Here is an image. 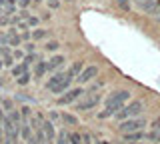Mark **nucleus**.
Returning <instances> with one entry per match:
<instances>
[{
	"instance_id": "f257e3e1",
	"label": "nucleus",
	"mask_w": 160,
	"mask_h": 144,
	"mask_svg": "<svg viewBox=\"0 0 160 144\" xmlns=\"http://www.w3.org/2000/svg\"><path fill=\"white\" fill-rule=\"evenodd\" d=\"M128 100H130V92H128V90H116V92H112V94L106 98L104 110L98 112V118H100V120H104V118L114 116V114H116Z\"/></svg>"
},
{
	"instance_id": "f03ea898",
	"label": "nucleus",
	"mask_w": 160,
	"mask_h": 144,
	"mask_svg": "<svg viewBox=\"0 0 160 144\" xmlns=\"http://www.w3.org/2000/svg\"><path fill=\"white\" fill-rule=\"evenodd\" d=\"M142 106L144 104L140 102V100H136V102H130V104H124L120 110L114 114L116 116V120L118 122H122V120H128V118H136L140 112H142Z\"/></svg>"
},
{
	"instance_id": "7ed1b4c3",
	"label": "nucleus",
	"mask_w": 160,
	"mask_h": 144,
	"mask_svg": "<svg viewBox=\"0 0 160 144\" xmlns=\"http://www.w3.org/2000/svg\"><path fill=\"white\" fill-rule=\"evenodd\" d=\"M144 124H146V120L144 118H128V120H122L120 122V132H124V134H128V132H136V130H142L144 128Z\"/></svg>"
},
{
	"instance_id": "20e7f679",
	"label": "nucleus",
	"mask_w": 160,
	"mask_h": 144,
	"mask_svg": "<svg viewBox=\"0 0 160 144\" xmlns=\"http://www.w3.org/2000/svg\"><path fill=\"white\" fill-rule=\"evenodd\" d=\"M84 94V90L82 88H72V90H68L66 94H64V96H60L58 98V104H62V106H66V104H72L74 100H76V98H80Z\"/></svg>"
},
{
	"instance_id": "39448f33",
	"label": "nucleus",
	"mask_w": 160,
	"mask_h": 144,
	"mask_svg": "<svg viewBox=\"0 0 160 144\" xmlns=\"http://www.w3.org/2000/svg\"><path fill=\"white\" fill-rule=\"evenodd\" d=\"M100 98H102V94H92L90 98H86L84 102H80V104H76V110H80V112H86V110H92L94 106L100 102Z\"/></svg>"
},
{
	"instance_id": "423d86ee",
	"label": "nucleus",
	"mask_w": 160,
	"mask_h": 144,
	"mask_svg": "<svg viewBox=\"0 0 160 144\" xmlns=\"http://www.w3.org/2000/svg\"><path fill=\"white\" fill-rule=\"evenodd\" d=\"M98 74V66H88L86 70H82L78 74V82H88V80H94Z\"/></svg>"
},
{
	"instance_id": "0eeeda50",
	"label": "nucleus",
	"mask_w": 160,
	"mask_h": 144,
	"mask_svg": "<svg viewBox=\"0 0 160 144\" xmlns=\"http://www.w3.org/2000/svg\"><path fill=\"white\" fill-rule=\"evenodd\" d=\"M64 76H66V72H62V70L54 72V74H52V78H50V80H46V88H48V90H50V88H54L56 84H60V82L64 80Z\"/></svg>"
},
{
	"instance_id": "6e6552de",
	"label": "nucleus",
	"mask_w": 160,
	"mask_h": 144,
	"mask_svg": "<svg viewBox=\"0 0 160 144\" xmlns=\"http://www.w3.org/2000/svg\"><path fill=\"white\" fill-rule=\"evenodd\" d=\"M70 82H72V78H70L68 74H66V76H64V80L60 82V84H56L54 88H50V90H52L54 94H62V92H64V90H66V88L70 86Z\"/></svg>"
},
{
	"instance_id": "1a4fd4ad",
	"label": "nucleus",
	"mask_w": 160,
	"mask_h": 144,
	"mask_svg": "<svg viewBox=\"0 0 160 144\" xmlns=\"http://www.w3.org/2000/svg\"><path fill=\"white\" fill-rule=\"evenodd\" d=\"M62 62H64V56H54V58H50V60L46 62V70H56V68L62 66Z\"/></svg>"
},
{
	"instance_id": "9d476101",
	"label": "nucleus",
	"mask_w": 160,
	"mask_h": 144,
	"mask_svg": "<svg viewBox=\"0 0 160 144\" xmlns=\"http://www.w3.org/2000/svg\"><path fill=\"white\" fill-rule=\"evenodd\" d=\"M20 134H22V138L26 142L32 138V128H30V122L28 120H22V124H20Z\"/></svg>"
},
{
	"instance_id": "9b49d317",
	"label": "nucleus",
	"mask_w": 160,
	"mask_h": 144,
	"mask_svg": "<svg viewBox=\"0 0 160 144\" xmlns=\"http://www.w3.org/2000/svg\"><path fill=\"white\" fill-rule=\"evenodd\" d=\"M144 138V132L142 130H136V132H128V134H124V140H128V142H138V140H142Z\"/></svg>"
},
{
	"instance_id": "f8f14e48",
	"label": "nucleus",
	"mask_w": 160,
	"mask_h": 144,
	"mask_svg": "<svg viewBox=\"0 0 160 144\" xmlns=\"http://www.w3.org/2000/svg\"><path fill=\"white\" fill-rule=\"evenodd\" d=\"M28 66H30V64H26V62H24V60L20 62L18 66H12V76H16V78H18L20 74H24V72L28 70Z\"/></svg>"
},
{
	"instance_id": "ddd939ff",
	"label": "nucleus",
	"mask_w": 160,
	"mask_h": 144,
	"mask_svg": "<svg viewBox=\"0 0 160 144\" xmlns=\"http://www.w3.org/2000/svg\"><path fill=\"white\" fill-rule=\"evenodd\" d=\"M80 70H82V62H74L72 66H70V70H68L66 74H68L70 78H76L78 74H80Z\"/></svg>"
},
{
	"instance_id": "4468645a",
	"label": "nucleus",
	"mask_w": 160,
	"mask_h": 144,
	"mask_svg": "<svg viewBox=\"0 0 160 144\" xmlns=\"http://www.w3.org/2000/svg\"><path fill=\"white\" fill-rule=\"evenodd\" d=\"M60 118H62L66 124H70V126H76V122H78L76 116H72V114H68V112H62V114H60Z\"/></svg>"
},
{
	"instance_id": "2eb2a0df",
	"label": "nucleus",
	"mask_w": 160,
	"mask_h": 144,
	"mask_svg": "<svg viewBox=\"0 0 160 144\" xmlns=\"http://www.w3.org/2000/svg\"><path fill=\"white\" fill-rule=\"evenodd\" d=\"M68 144H82V136L78 132H68Z\"/></svg>"
},
{
	"instance_id": "dca6fc26",
	"label": "nucleus",
	"mask_w": 160,
	"mask_h": 144,
	"mask_svg": "<svg viewBox=\"0 0 160 144\" xmlns=\"http://www.w3.org/2000/svg\"><path fill=\"white\" fill-rule=\"evenodd\" d=\"M30 78H32V74H30V72L26 70L24 74H20V76L16 78V82L20 84V86H24V84H28V82H30Z\"/></svg>"
},
{
	"instance_id": "f3484780",
	"label": "nucleus",
	"mask_w": 160,
	"mask_h": 144,
	"mask_svg": "<svg viewBox=\"0 0 160 144\" xmlns=\"http://www.w3.org/2000/svg\"><path fill=\"white\" fill-rule=\"evenodd\" d=\"M44 72H46V62H38L36 64V78H40V76H44Z\"/></svg>"
},
{
	"instance_id": "a211bd4d",
	"label": "nucleus",
	"mask_w": 160,
	"mask_h": 144,
	"mask_svg": "<svg viewBox=\"0 0 160 144\" xmlns=\"http://www.w3.org/2000/svg\"><path fill=\"white\" fill-rule=\"evenodd\" d=\"M56 144H68V132H66V130H60Z\"/></svg>"
},
{
	"instance_id": "6ab92c4d",
	"label": "nucleus",
	"mask_w": 160,
	"mask_h": 144,
	"mask_svg": "<svg viewBox=\"0 0 160 144\" xmlns=\"http://www.w3.org/2000/svg\"><path fill=\"white\" fill-rule=\"evenodd\" d=\"M20 116H22V120H28V116H30V108H28V106H22V108H20Z\"/></svg>"
},
{
	"instance_id": "aec40b11",
	"label": "nucleus",
	"mask_w": 160,
	"mask_h": 144,
	"mask_svg": "<svg viewBox=\"0 0 160 144\" xmlns=\"http://www.w3.org/2000/svg\"><path fill=\"white\" fill-rule=\"evenodd\" d=\"M152 132H158V134H160V116L152 122Z\"/></svg>"
},
{
	"instance_id": "412c9836",
	"label": "nucleus",
	"mask_w": 160,
	"mask_h": 144,
	"mask_svg": "<svg viewBox=\"0 0 160 144\" xmlns=\"http://www.w3.org/2000/svg\"><path fill=\"white\" fill-rule=\"evenodd\" d=\"M2 64H6V66H12V54H6V56H4V60H2Z\"/></svg>"
},
{
	"instance_id": "4be33fe9",
	"label": "nucleus",
	"mask_w": 160,
	"mask_h": 144,
	"mask_svg": "<svg viewBox=\"0 0 160 144\" xmlns=\"http://www.w3.org/2000/svg\"><path fill=\"white\" fill-rule=\"evenodd\" d=\"M58 46H60L58 42H48V44H46V50H56Z\"/></svg>"
},
{
	"instance_id": "5701e85b",
	"label": "nucleus",
	"mask_w": 160,
	"mask_h": 144,
	"mask_svg": "<svg viewBox=\"0 0 160 144\" xmlns=\"http://www.w3.org/2000/svg\"><path fill=\"white\" fill-rule=\"evenodd\" d=\"M32 36H34V38H44V36H46V30H36Z\"/></svg>"
},
{
	"instance_id": "b1692460",
	"label": "nucleus",
	"mask_w": 160,
	"mask_h": 144,
	"mask_svg": "<svg viewBox=\"0 0 160 144\" xmlns=\"http://www.w3.org/2000/svg\"><path fill=\"white\" fill-rule=\"evenodd\" d=\"M140 2H142L144 8H152V2H154V0H140Z\"/></svg>"
},
{
	"instance_id": "393cba45",
	"label": "nucleus",
	"mask_w": 160,
	"mask_h": 144,
	"mask_svg": "<svg viewBox=\"0 0 160 144\" xmlns=\"http://www.w3.org/2000/svg\"><path fill=\"white\" fill-rule=\"evenodd\" d=\"M10 40V44H12V46H16V44L20 42V36H12V38H8Z\"/></svg>"
},
{
	"instance_id": "a878e982",
	"label": "nucleus",
	"mask_w": 160,
	"mask_h": 144,
	"mask_svg": "<svg viewBox=\"0 0 160 144\" xmlns=\"http://www.w3.org/2000/svg\"><path fill=\"white\" fill-rule=\"evenodd\" d=\"M28 24H32V26H34V24H38V18L36 16H30L28 18Z\"/></svg>"
},
{
	"instance_id": "bb28decb",
	"label": "nucleus",
	"mask_w": 160,
	"mask_h": 144,
	"mask_svg": "<svg viewBox=\"0 0 160 144\" xmlns=\"http://www.w3.org/2000/svg\"><path fill=\"white\" fill-rule=\"evenodd\" d=\"M4 108H6V110L10 112V110H12V102H8V100H4Z\"/></svg>"
},
{
	"instance_id": "cd10ccee",
	"label": "nucleus",
	"mask_w": 160,
	"mask_h": 144,
	"mask_svg": "<svg viewBox=\"0 0 160 144\" xmlns=\"http://www.w3.org/2000/svg\"><path fill=\"white\" fill-rule=\"evenodd\" d=\"M48 4H50V8H56L58 6V0H48Z\"/></svg>"
},
{
	"instance_id": "c85d7f7f",
	"label": "nucleus",
	"mask_w": 160,
	"mask_h": 144,
	"mask_svg": "<svg viewBox=\"0 0 160 144\" xmlns=\"http://www.w3.org/2000/svg\"><path fill=\"white\" fill-rule=\"evenodd\" d=\"M118 4H120V6H124V8H128V0H118Z\"/></svg>"
},
{
	"instance_id": "c756f323",
	"label": "nucleus",
	"mask_w": 160,
	"mask_h": 144,
	"mask_svg": "<svg viewBox=\"0 0 160 144\" xmlns=\"http://www.w3.org/2000/svg\"><path fill=\"white\" fill-rule=\"evenodd\" d=\"M50 118H52V120H58V118H60V116H58V114H56V112H50Z\"/></svg>"
},
{
	"instance_id": "7c9ffc66",
	"label": "nucleus",
	"mask_w": 160,
	"mask_h": 144,
	"mask_svg": "<svg viewBox=\"0 0 160 144\" xmlns=\"http://www.w3.org/2000/svg\"><path fill=\"white\" fill-rule=\"evenodd\" d=\"M26 50H28L30 54H32V52H34V46H32V44H26Z\"/></svg>"
},
{
	"instance_id": "2f4dec72",
	"label": "nucleus",
	"mask_w": 160,
	"mask_h": 144,
	"mask_svg": "<svg viewBox=\"0 0 160 144\" xmlns=\"http://www.w3.org/2000/svg\"><path fill=\"white\" fill-rule=\"evenodd\" d=\"M20 4H22V6H24V8H26V6H28V4H30V0H20Z\"/></svg>"
},
{
	"instance_id": "473e14b6",
	"label": "nucleus",
	"mask_w": 160,
	"mask_h": 144,
	"mask_svg": "<svg viewBox=\"0 0 160 144\" xmlns=\"http://www.w3.org/2000/svg\"><path fill=\"white\" fill-rule=\"evenodd\" d=\"M100 144H110V142H106V140H102V142H100Z\"/></svg>"
},
{
	"instance_id": "72a5a7b5",
	"label": "nucleus",
	"mask_w": 160,
	"mask_h": 144,
	"mask_svg": "<svg viewBox=\"0 0 160 144\" xmlns=\"http://www.w3.org/2000/svg\"><path fill=\"white\" fill-rule=\"evenodd\" d=\"M4 2H6V0H0V6H2V4H4Z\"/></svg>"
},
{
	"instance_id": "f704fd0d",
	"label": "nucleus",
	"mask_w": 160,
	"mask_h": 144,
	"mask_svg": "<svg viewBox=\"0 0 160 144\" xmlns=\"http://www.w3.org/2000/svg\"><path fill=\"white\" fill-rule=\"evenodd\" d=\"M156 140H158V144H160V134H158V138H156Z\"/></svg>"
},
{
	"instance_id": "c9c22d12",
	"label": "nucleus",
	"mask_w": 160,
	"mask_h": 144,
	"mask_svg": "<svg viewBox=\"0 0 160 144\" xmlns=\"http://www.w3.org/2000/svg\"><path fill=\"white\" fill-rule=\"evenodd\" d=\"M132 144H142V142H132Z\"/></svg>"
},
{
	"instance_id": "e433bc0d",
	"label": "nucleus",
	"mask_w": 160,
	"mask_h": 144,
	"mask_svg": "<svg viewBox=\"0 0 160 144\" xmlns=\"http://www.w3.org/2000/svg\"><path fill=\"white\" fill-rule=\"evenodd\" d=\"M0 68H2V60H0Z\"/></svg>"
},
{
	"instance_id": "4c0bfd02",
	"label": "nucleus",
	"mask_w": 160,
	"mask_h": 144,
	"mask_svg": "<svg viewBox=\"0 0 160 144\" xmlns=\"http://www.w3.org/2000/svg\"><path fill=\"white\" fill-rule=\"evenodd\" d=\"M0 54H2V48H0Z\"/></svg>"
},
{
	"instance_id": "58836bf2",
	"label": "nucleus",
	"mask_w": 160,
	"mask_h": 144,
	"mask_svg": "<svg viewBox=\"0 0 160 144\" xmlns=\"http://www.w3.org/2000/svg\"><path fill=\"white\" fill-rule=\"evenodd\" d=\"M0 14H2V10H0Z\"/></svg>"
}]
</instances>
